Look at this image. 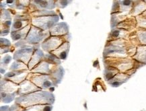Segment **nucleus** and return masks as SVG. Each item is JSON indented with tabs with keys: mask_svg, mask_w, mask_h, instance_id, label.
Here are the masks:
<instances>
[{
	"mask_svg": "<svg viewBox=\"0 0 146 111\" xmlns=\"http://www.w3.org/2000/svg\"><path fill=\"white\" fill-rule=\"evenodd\" d=\"M16 101L20 106L28 108L38 104H53L55 102V96L49 92L39 90L28 95L17 98Z\"/></svg>",
	"mask_w": 146,
	"mask_h": 111,
	"instance_id": "f257e3e1",
	"label": "nucleus"
},
{
	"mask_svg": "<svg viewBox=\"0 0 146 111\" xmlns=\"http://www.w3.org/2000/svg\"><path fill=\"white\" fill-rule=\"evenodd\" d=\"M127 41L124 39H118L111 41L104 51V57H126L128 51L126 48Z\"/></svg>",
	"mask_w": 146,
	"mask_h": 111,
	"instance_id": "f03ea898",
	"label": "nucleus"
},
{
	"mask_svg": "<svg viewBox=\"0 0 146 111\" xmlns=\"http://www.w3.org/2000/svg\"><path fill=\"white\" fill-rule=\"evenodd\" d=\"M32 82L40 89H49L50 91L54 90V87L57 85L50 75L46 74H33L30 78Z\"/></svg>",
	"mask_w": 146,
	"mask_h": 111,
	"instance_id": "7ed1b4c3",
	"label": "nucleus"
},
{
	"mask_svg": "<svg viewBox=\"0 0 146 111\" xmlns=\"http://www.w3.org/2000/svg\"><path fill=\"white\" fill-rule=\"evenodd\" d=\"M59 21L58 15H49V16L35 17L32 20V24L35 27L38 28L45 31L51 29Z\"/></svg>",
	"mask_w": 146,
	"mask_h": 111,
	"instance_id": "20e7f679",
	"label": "nucleus"
},
{
	"mask_svg": "<svg viewBox=\"0 0 146 111\" xmlns=\"http://www.w3.org/2000/svg\"><path fill=\"white\" fill-rule=\"evenodd\" d=\"M108 66L113 67L119 71H125L131 70L133 68V59H128L127 57H106Z\"/></svg>",
	"mask_w": 146,
	"mask_h": 111,
	"instance_id": "39448f33",
	"label": "nucleus"
},
{
	"mask_svg": "<svg viewBox=\"0 0 146 111\" xmlns=\"http://www.w3.org/2000/svg\"><path fill=\"white\" fill-rule=\"evenodd\" d=\"M49 33L33 26H31L29 33L24 41L26 43L30 44H38L48 38Z\"/></svg>",
	"mask_w": 146,
	"mask_h": 111,
	"instance_id": "423d86ee",
	"label": "nucleus"
},
{
	"mask_svg": "<svg viewBox=\"0 0 146 111\" xmlns=\"http://www.w3.org/2000/svg\"><path fill=\"white\" fill-rule=\"evenodd\" d=\"M33 53L34 52L33 47L28 46L25 47H22L15 52L14 55V59L16 61H19L23 62L25 64H28L31 61Z\"/></svg>",
	"mask_w": 146,
	"mask_h": 111,
	"instance_id": "0eeeda50",
	"label": "nucleus"
},
{
	"mask_svg": "<svg viewBox=\"0 0 146 111\" xmlns=\"http://www.w3.org/2000/svg\"><path fill=\"white\" fill-rule=\"evenodd\" d=\"M63 39L61 37H50L43 41L41 47L47 52H53L63 44Z\"/></svg>",
	"mask_w": 146,
	"mask_h": 111,
	"instance_id": "6e6552de",
	"label": "nucleus"
},
{
	"mask_svg": "<svg viewBox=\"0 0 146 111\" xmlns=\"http://www.w3.org/2000/svg\"><path fill=\"white\" fill-rule=\"evenodd\" d=\"M27 76L28 73L25 71H13L7 73L4 76V79L20 85L25 81Z\"/></svg>",
	"mask_w": 146,
	"mask_h": 111,
	"instance_id": "1a4fd4ad",
	"label": "nucleus"
},
{
	"mask_svg": "<svg viewBox=\"0 0 146 111\" xmlns=\"http://www.w3.org/2000/svg\"><path fill=\"white\" fill-rule=\"evenodd\" d=\"M39 90H40V88L37 87L31 80H25L19 85L18 94L22 96L28 95L33 92L39 91Z\"/></svg>",
	"mask_w": 146,
	"mask_h": 111,
	"instance_id": "9d476101",
	"label": "nucleus"
},
{
	"mask_svg": "<svg viewBox=\"0 0 146 111\" xmlns=\"http://www.w3.org/2000/svg\"><path fill=\"white\" fill-rule=\"evenodd\" d=\"M55 65V64L50 63L48 61H42L40 63H38L36 66L34 67L32 72L38 73V74H46V75H50L53 72V69H50V65Z\"/></svg>",
	"mask_w": 146,
	"mask_h": 111,
	"instance_id": "9b49d317",
	"label": "nucleus"
},
{
	"mask_svg": "<svg viewBox=\"0 0 146 111\" xmlns=\"http://www.w3.org/2000/svg\"><path fill=\"white\" fill-rule=\"evenodd\" d=\"M69 27L65 22H60L50 30V34L54 37H61L68 33Z\"/></svg>",
	"mask_w": 146,
	"mask_h": 111,
	"instance_id": "f8f14e48",
	"label": "nucleus"
},
{
	"mask_svg": "<svg viewBox=\"0 0 146 111\" xmlns=\"http://www.w3.org/2000/svg\"><path fill=\"white\" fill-rule=\"evenodd\" d=\"M130 76L128 74H126V73H119L113 78H112L111 80L107 82L112 87L117 88L119 87L121 85H122L124 83L127 82Z\"/></svg>",
	"mask_w": 146,
	"mask_h": 111,
	"instance_id": "ddd939ff",
	"label": "nucleus"
},
{
	"mask_svg": "<svg viewBox=\"0 0 146 111\" xmlns=\"http://www.w3.org/2000/svg\"><path fill=\"white\" fill-rule=\"evenodd\" d=\"M69 50H70V43L69 42H65L59 48H57V49L51 52L50 53L54 55L59 59L65 60L67 59V55H68Z\"/></svg>",
	"mask_w": 146,
	"mask_h": 111,
	"instance_id": "4468645a",
	"label": "nucleus"
},
{
	"mask_svg": "<svg viewBox=\"0 0 146 111\" xmlns=\"http://www.w3.org/2000/svg\"><path fill=\"white\" fill-rule=\"evenodd\" d=\"M19 89L18 84L11 82V81L3 80L1 82V92H5L7 94H14L13 92H16Z\"/></svg>",
	"mask_w": 146,
	"mask_h": 111,
	"instance_id": "2eb2a0df",
	"label": "nucleus"
},
{
	"mask_svg": "<svg viewBox=\"0 0 146 111\" xmlns=\"http://www.w3.org/2000/svg\"><path fill=\"white\" fill-rule=\"evenodd\" d=\"M44 53L40 49H36L33 55L31 61H30L28 67L29 69H33L35 66H36L38 63H40L42 61V59H44Z\"/></svg>",
	"mask_w": 146,
	"mask_h": 111,
	"instance_id": "dca6fc26",
	"label": "nucleus"
},
{
	"mask_svg": "<svg viewBox=\"0 0 146 111\" xmlns=\"http://www.w3.org/2000/svg\"><path fill=\"white\" fill-rule=\"evenodd\" d=\"M29 20L27 18H26V16H17L15 17V20L14 23H13L12 27V32H16L20 31L24 27H26V25L28 26L29 24Z\"/></svg>",
	"mask_w": 146,
	"mask_h": 111,
	"instance_id": "f3484780",
	"label": "nucleus"
},
{
	"mask_svg": "<svg viewBox=\"0 0 146 111\" xmlns=\"http://www.w3.org/2000/svg\"><path fill=\"white\" fill-rule=\"evenodd\" d=\"M133 58L139 63L146 64V46L139 45L137 48L135 54L134 55Z\"/></svg>",
	"mask_w": 146,
	"mask_h": 111,
	"instance_id": "a211bd4d",
	"label": "nucleus"
},
{
	"mask_svg": "<svg viewBox=\"0 0 146 111\" xmlns=\"http://www.w3.org/2000/svg\"><path fill=\"white\" fill-rule=\"evenodd\" d=\"M31 26L28 25L24 27V29H22L20 31H16V32H12L11 33V37H12V40L14 41L22 40V39H26V37H27L28 34H29L30 29H31Z\"/></svg>",
	"mask_w": 146,
	"mask_h": 111,
	"instance_id": "6ab92c4d",
	"label": "nucleus"
},
{
	"mask_svg": "<svg viewBox=\"0 0 146 111\" xmlns=\"http://www.w3.org/2000/svg\"><path fill=\"white\" fill-rule=\"evenodd\" d=\"M32 2L34 3L35 5L38 7V11L46 10H52L55 8V1H33Z\"/></svg>",
	"mask_w": 146,
	"mask_h": 111,
	"instance_id": "aec40b11",
	"label": "nucleus"
},
{
	"mask_svg": "<svg viewBox=\"0 0 146 111\" xmlns=\"http://www.w3.org/2000/svg\"><path fill=\"white\" fill-rule=\"evenodd\" d=\"M137 4H133L132 9V15L135 16H139L146 11V3L145 1H137Z\"/></svg>",
	"mask_w": 146,
	"mask_h": 111,
	"instance_id": "412c9836",
	"label": "nucleus"
},
{
	"mask_svg": "<svg viewBox=\"0 0 146 111\" xmlns=\"http://www.w3.org/2000/svg\"><path fill=\"white\" fill-rule=\"evenodd\" d=\"M63 75H64V70L63 68L61 65H57L55 67V68L54 69L50 76H52V78L54 79V80L55 81V82L57 83V84H59L61 82Z\"/></svg>",
	"mask_w": 146,
	"mask_h": 111,
	"instance_id": "4be33fe9",
	"label": "nucleus"
},
{
	"mask_svg": "<svg viewBox=\"0 0 146 111\" xmlns=\"http://www.w3.org/2000/svg\"><path fill=\"white\" fill-rule=\"evenodd\" d=\"M53 106L50 104H38L25 108V111H51Z\"/></svg>",
	"mask_w": 146,
	"mask_h": 111,
	"instance_id": "5701e85b",
	"label": "nucleus"
},
{
	"mask_svg": "<svg viewBox=\"0 0 146 111\" xmlns=\"http://www.w3.org/2000/svg\"><path fill=\"white\" fill-rule=\"evenodd\" d=\"M119 73V71L117 69L113 67L108 66L107 68L105 69L104 72V76L105 80L108 82V81L113 78L116 75Z\"/></svg>",
	"mask_w": 146,
	"mask_h": 111,
	"instance_id": "b1692460",
	"label": "nucleus"
},
{
	"mask_svg": "<svg viewBox=\"0 0 146 111\" xmlns=\"http://www.w3.org/2000/svg\"><path fill=\"white\" fill-rule=\"evenodd\" d=\"M10 69L13 71H24L27 70L29 69L25 63H24L23 62L19 61H16L12 63V65H11Z\"/></svg>",
	"mask_w": 146,
	"mask_h": 111,
	"instance_id": "393cba45",
	"label": "nucleus"
},
{
	"mask_svg": "<svg viewBox=\"0 0 146 111\" xmlns=\"http://www.w3.org/2000/svg\"><path fill=\"white\" fill-rule=\"evenodd\" d=\"M137 35V39L141 45L146 46V29L138 31Z\"/></svg>",
	"mask_w": 146,
	"mask_h": 111,
	"instance_id": "a878e982",
	"label": "nucleus"
},
{
	"mask_svg": "<svg viewBox=\"0 0 146 111\" xmlns=\"http://www.w3.org/2000/svg\"><path fill=\"white\" fill-rule=\"evenodd\" d=\"M15 94H7L1 92V100L5 103H9L13 101L15 98Z\"/></svg>",
	"mask_w": 146,
	"mask_h": 111,
	"instance_id": "bb28decb",
	"label": "nucleus"
},
{
	"mask_svg": "<svg viewBox=\"0 0 146 111\" xmlns=\"http://www.w3.org/2000/svg\"><path fill=\"white\" fill-rule=\"evenodd\" d=\"M11 60H12V57H11V56L8 55H5L4 57L2 59H1V65H7L9 63H10Z\"/></svg>",
	"mask_w": 146,
	"mask_h": 111,
	"instance_id": "cd10ccee",
	"label": "nucleus"
},
{
	"mask_svg": "<svg viewBox=\"0 0 146 111\" xmlns=\"http://www.w3.org/2000/svg\"><path fill=\"white\" fill-rule=\"evenodd\" d=\"M71 2H72L71 1H57V3L58 4V6L61 7V8H64L69 4V3Z\"/></svg>",
	"mask_w": 146,
	"mask_h": 111,
	"instance_id": "c85d7f7f",
	"label": "nucleus"
},
{
	"mask_svg": "<svg viewBox=\"0 0 146 111\" xmlns=\"http://www.w3.org/2000/svg\"><path fill=\"white\" fill-rule=\"evenodd\" d=\"M3 45V47H5V46L9 47L11 45V43L10 41H9L8 40H7V39L1 38V45L2 46Z\"/></svg>",
	"mask_w": 146,
	"mask_h": 111,
	"instance_id": "c756f323",
	"label": "nucleus"
},
{
	"mask_svg": "<svg viewBox=\"0 0 146 111\" xmlns=\"http://www.w3.org/2000/svg\"><path fill=\"white\" fill-rule=\"evenodd\" d=\"M1 111H13L12 108H9V106H1Z\"/></svg>",
	"mask_w": 146,
	"mask_h": 111,
	"instance_id": "7c9ffc66",
	"label": "nucleus"
},
{
	"mask_svg": "<svg viewBox=\"0 0 146 111\" xmlns=\"http://www.w3.org/2000/svg\"><path fill=\"white\" fill-rule=\"evenodd\" d=\"M143 14L145 15V16H146V11H145V12H144L143 13Z\"/></svg>",
	"mask_w": 146,
	"mask_h": 111,
	"instance_id": "2f4dec72",
	"label": "nucleus"
},
{
	"mask_svg": "<svg viewBox=\"0 0 146 111\" xmlns=\"http://www.w3.org/2000/svg\"><path fill=\"white\" fill-rule=\"evenodd\" d=\"M145 3H146V1H145Z\"/></svg>",
	"mask_w": 146,
	"mask_h": 111,
	"instance_id": "473e14b6",
	"label": "nucleus"
}]
</instances>
